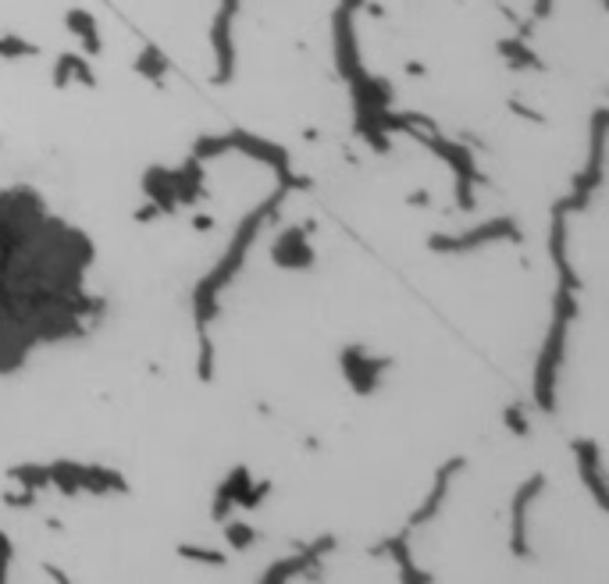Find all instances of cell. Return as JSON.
Segmentation results:
<instances>
[{
  "label": "cell",
  "instance_id": "cell-1",
  "mask_svg": "<svg viewBox=\"0 0 609 584\" xmlns=\"http://www.w3.org/2000/svg\"><path fill=\"white\" fill-rule=\"evenodd\" d=\"M43 221V200L29 189H8L0 193V243L11 250H22L25 239L33 236Z\"/></svg>",
  "mask_w": 609,
  "mask_h": 584
},
{
  "label": "cell",
  "instance_id": "cell-2",
  "mask_svg": "<svg viewBox=\"0 0 609 584\" xmlns=\"http://www.w3.org/2000/svg\"><path fill=\"white\" fill-rule=\"evenodd\" d=\"M36 346V335L18 310L0 300V374H15L29 360V349Z\"/></svg>",
  "mask_w": 609,
  "mask_h": 584
},
{
  "label": "cell",
  "instance_id": "cell-3",
  "mask_svg": "<svg viewBox=\"0 0 609 584\" xmlns=\"http://www.w3.org/2000/svg\"><path fill=\"white\" fill-rule=\"evenodd\" d=\"M563 332H567V321L556 317L553 332H549V342H545V353L538 360V378H535V399L545 406V410H553L556 403V364L563 357Z\"/></svg>",
  "mask_w": 609,
  "mask_h": 584
},
{
  "label": "cell",
  "instance_id": "cell-4",
  "mask_svg": "<svg viewBox=\"0 0 609 584\" xmlns=\"http://www.w3.org/2000/svg\"><path fill=\"white\" fill-rule=\"evenodd\" d=\"M342 371H346V378H350L353 389L367 396V392H374V385L382 382L385 360L367 357L364 349L350 346V349H342Z\"/></svg>",
  "mask_w": 609,
  "mask_h": 584
},
{
  "label": "cell",
  "instance_id": "cell-5",
  "mask_svg": "<svg viewBox=\"0 0 609 584\" xmlns=\"http://www.w3.org/2000/svg\"><path fill=\"white\" fill-rule=\"evenodd\" d=\"M488 239H520L517 225H513V221H506V218H499V221H488V225H481L478 232H471V236H460V239L435 236L428 246H431V250L453 253V250H471V246H481V243H488Z\"/></svg>",
  "mask_w": 609,
  "mask_h": 584
},
{
  "label": "cell",
  "instance_id": "cell-6",
  "mask_svg": "<svg viewBox=\"0 0 609 584\" xmlns=\"http://www.w3.org/2000/svg\"><path fill=\"white\" fill-rule=\"evenodd\" d=\"M275 260L282 268H310L314 264V250L307 246L300 228H289L275 246Z\"/></svg>",
  "mask_w": 609,
  "mask_h": 584
},
{
  "label": "cell",
  "instance_id": "cell-7",
  "mask_svg": "<svg viewBox=\"0 0 609 584\" xmlns=\"http://www.w3.org/2000/svg\"><path fill=\"white\" fill-rule=\"evenodd\" d=\"M232 8H236V0H225L218 22H214V47H218V75H214V82H228V75H232V43H228Z\"/></svg>",
  "mask_w": 609,
  "mask_h": 584
},
{
  "label": "cell",
  "instance_id": "cell-8",
  "mask_svg": "<svg viewBox=\"0 0 609 584\" xmlns=\"http://www.w3.org/2000/svg\"><path fill=\"white\" fill-rule=\"evenodd\" d=\"M574 453H577V471H581V478L592 485L595 499H599V506H606V485H602V474H599V449H595V442H574Z\"/></svg>",
  "mask_w": 609,
  "mask_h": 584
},
{
  "label": "cell",
  "instance_id": "cell-9",
  "mask_svg": "<svg viewBox=\"0 0 609 584\" xmlns=\"http://www.w3.org/2000/svg\"><path fill=\"white\" fill-rule=\"evenodd\" d=\"M542 485H545V478L538 474V478H531L528 485L517 492V499H513V552H517V556H524V552H528V538H524V506L535 499V492Z\"/></svg>",
  "mask_w": 609,
  "mask_h": 584
},
{
  "label": "cell",
  "instance_id": "cell-10",
  "mask_svg": "<svg viewBox=\"0 0 609 584\" xmlns=\"http://www.w3.org/2000/svg\"><path fill=\"white\" fill-rule=\"evenodd\" d=\"M246 485H250V471H246V467L232 471V478H228L225 485L218 488V503H214V517L225 520V517H228V510H232V506H239V499H243Z\"/></svg>",
  "mask_w": 609,
  "mask_h": 584
},
{
  "label": "cell",
  "instance_id": "cell-11",
  "mask_svg": "<svg viewBox=\"0 0 609 584\" xmlns=\"http://www.w3.org/2000/svg\"><path fill=\"white\" fill-rule=\"evenodd\" d=\"M460 463H463V460H449L446 467H442V471H439V481H435V492L428 495V503H424L421 510L414 513V520H410V524H424V520H428L431 513L439 510V506H442V495H446V485H449V478H453V474L460 471Z\"/></svg>",
  "mask_w": 609,
  "mask_h": 584
},
{
  "label": "cell",
  "instance_id": "cell-12",
  "mask_svg": "<svg viewBox=\"0 0 609 584\" xmlns=\"http://www.w3.org/2000/svg\"><path fill=\"white\" fill-rule=\"evenodd\" d=\"M139 72L147 75V79L161 82L164 72H168V61H164V54L157 47H147L143 50V57H139Z\"/></svg>",
  "mask_w": 609,
  "mask_h": 584
},
{
  "label": "cell",
  "instance_id": "cell-13",
  "mask_svg": "<svg viewBox=\"0 0 609 584\" xmlns=\"http://www.w3.org/2000/svg\"><path fill=\"white\" fill-rule=\"evenodd\" d=\"M11 478L22 481L29 492H40L43 485H50V467H15Z\"/></svg>",
  "mask_w": 609,
  "mask_h": 584
},
{
  "label": "cell",
  "instance_id": "cell-14",
  "mask_svg": "<svg viewBox=\"0 0 609 584\" xmlns=\"http://www.w3.org/2000/svg\"><path fill=\"white\" fill-rule=\"evenodd\" d=\"M499 54H506V57H510V61H513V65H517V68H524V65L538 68V57L531 54L528 47H524V40H517V43H510V40H506V43H499Z\"/></svg>",
  "mask_w": 609,
  "mask_h": 584
},
{
  "label": "cell",
  "instance_id": "cell-15",
  "mask_svg": "<svg viewBox=\"0 0 609 584\" xmlns=\"http://www.w3.org/2000/svg\"><path fill=\"white\" fill-rule=\"evenodd\" d=\"M179 556H186V560H193V563H214V567H221V563H225V556H221V552L196 549V545H179Z\"/></svg>",
  "mask_w": 609,
  "mask_h": 584
},
{
  "label": "cell",
  "instance_id": "cell-16",
  "mask_svg": "<svg viewBox=\"0 0 609 584\" xmlns=\"http://www.w3.org/2000/svg\"><path fill=\"white\" fill-rule=\"evenodd\" d=\"M225 538H228L232 545H236V549H246V545H253V538H257V535H253V528H246L243 520H239V524H228V528H225Z\"/></svg>",
  "mask_w": 609,
  "mask_h": 584
},
{
  "label": "cell",
  "instance_id": "cell-17",
  "mask_svg": "<svg viewBox=\"0 0 609 584\" xmlns=\"http://www.w3.org/2000/svg\"><path fill=\"white\" fill-rule=\"evenodd\" d=\"M68 68H72V79H79L82 86H97V75L90 72V65H86V57L68 54Z\"/></svg>",
  "mask_w": 609,
  "mask_h": 584
},
{
  "label": "cell",
  "instance_id": "cell-18",
  "mask_svg": "<svg viewBox=\"0 0 609 584\" xmlns=\"http://www.w3.org/2000/svg\"><path fill=\"white\" fill-rule=\"evenodd\" d=\"M506 428L513 435H528V417L520 414V406H506Z\"/></svg>",
  "mask_w": 609,
  "mask_h": 584
},
{
  "label": "cell",
  "instance_id": "cell-19",
  "mask_svg": "<svg viewBox=\"0 0 609 584\" xmlns=\"http://www.w3.org/2000/svg\"><path fill=\"white\" fill-rule=\"evenodd\" d=\"M271 492V485H246V492H243V499H239V506L243 510H253V506H260V499Z\"/></svg>",
  "mask_w": 609,
  "mask_h": 584
},
{
  "label": "cell",
  "instance_id": "cell-20",
  "mask_svg": "<svg viewBox=\"0 0 609 584\" xmlns=\"http://www.w3.org/2000/svg\"><path fill=\"white\" fill-rule=\"evenodd\" d=\"M33 499H36V492H29V488H25V492L22 495H4V503H8V506H33Z\"/></svg>",
  "mask_w": 609,
  "mask_h": 584
},
{
  "label": "cell",
  "instance_id": "cell-21",
  "mask_svg": "<svg viewBox=\"0 0 609 584\" xmlns=\"http://www.w3.org/2000/svg\"><path fill=\"white\" fill-rule=\"evenodd\" d=\"M8 560H11V545H8V538L0 535V581H4V570H8Z\"/></svg>",
  "mask_w": 609,
  "mask_h": 584
},
{
  "label": "cell",
  "instance_id": "cell-22",
  "mask_svg": "<svg viewBox=\"0 0 609 584\" xmlns=\"http://www.w3.org/2000/svg\"><path fill=\"white\" fill-rule=\"evenodd\" d=\"M193 228L207 232V228H214V218H207V214H196V218H193Z\"/></svg>",
  "mask_w": 609,
  "mask_h": 584
},
{
  "label": "cell",
  "instance_id": "cell-23",
  "mask_svg": "<svg viewBox=\"0 0 609 584\" xmlns=\"http://www.w3.org/2000/svg\"><path fill=\"white\" fill-rule=\"evenodd\" d=\"M410 203H428V193H414V196H406Z\"/></svg>",
  "mask_w": 609,
  "mask_h": 584
}]
</instances>
